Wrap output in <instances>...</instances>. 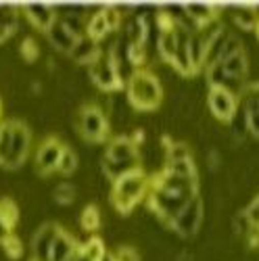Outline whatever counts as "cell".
Wrapping results in <instances>:
<instances>
[{"label": "cell", "mask_w": 259, "mask_h": 261, "mask_svg": "<svg viewBox=\"0 0 259 261\" xmlns=\"http://www.w3.org/2000/svg\"><path fill=\"white\" fill-rule=\"evenodd\" d=\"M111 184H113L111 188L113 209L121 215H130L142 199H146L148 188H150V176L142 167H138Z\"/></svg>", "instance_id": "obj_1"}, {"label": "cell", "mask_w": 259, "mask_h": 261, "mask_svg": "<svg viewBox=\"0 0 259 261\" xmlns=\"http://www.w3.org/2000/svg\"><path fill=\"white\" fill-rule=\"evenodd\" d=\"M125 96L127 102L136 111H155L163 102V86L159 77L148 69H136L125 82Z\"/></svg>", "instance_id": "obj_2"}, {"label": "cell", "mask_w": 259, "mask_h": 261, "mask_svg": "<svg viewBox=\"0 0 259 261\" xmlns=\"http://www.w3.org/2000/svg\"><path fill=\"white\" fill-rule=\"evenodd\" d=\"M88 73H90V80L94 82L96 88L105 90V92L121 90L125 86L121 75H119V69H117L113 57L109 55V50H100V55L88 65Z\"/></svg>", "instance_id": "obj_3"}, {"label": "cell", "mask_w": 259, "mask_h": 261, "mask_svg": "<svg viewBox=\"0 0 259 261\" xmlns=\"http://www.w3.org/2000/svg\"><path fill=\"white\" fill-rule=\"evenodd\" d=\"M80 134L90 142H102L109 138L111 123L98 105H84L80 109Z\"/></svg>", "instance_id": "obj_4"}, {"label": "cell", "mask_w": 259, "mask_h": 261, "mask_svg": "<svg viewBox=\"0 0 259 261\" xmlns=\"http://www.w3.org/2000/svg\"><path fill=\"white\" fill-rule=\"evenodd\" d=\"M203 215H205V207H203V199L201 194L194 197L174 220L169 222V228L174 230L180 238H194L201 230L203 224Z\"/></svg>", "instance_id": "obj_5"}, {"label": "cell", "mask_w": 259, "mask_h": 261, "mask_svg": "<svg viewBox=\"0 0 259 261\" xmlns=\"http://www.w3.org/2000/svg\"><path fill=\"white\" fill-rule=\"evenodd\" d=\"M30 146H32V129L25 121L13 119V134H11V150H9V159L3 169L15 171L25 163L30 155Z\"/></svg>", "instance_id": "obj_6"}, {"label": "cell", "mask_w": 259, "mask_h": 261, "mask_svg": "<svg viewBox=\"0 0 259 261\" xmlns=\"http://www.w3.org/2000/svg\"><path fill=\"white\" fill-rule=\"evenodd\" d=\"M207 105H209V111L215 119L228 123L234 117L236 109H239V96L228 92L226 88H215L213 86L207 92Z\"/></svg>", "instance_id": "obj_7"}, {"label": "cell", "mask_w": 259, "mask_h": 261, "mask_svg": "<svg viewBox=\"0 0 259 261\" xmlns=\"http://www.w3.org/2000/svg\"><path fill=\"white\" fill-rule=\"evenodd\" d=\"M63 148H65V144L59 138H46L36 148L34 163H36V171L40 173V176H48V173L57 171Z\"/></svg>", "instance_id": "obj_8"}, {"label": "cell", "mask_w": 259, "mask_h": 261, "mask_svg": "<svg viewBox=\"0 0 259 261\" xmlns=\"http://www.w3.org/2000/svg\"><path fill=\"white\" fill-rule=\"evenodd\" d=\"M63 232V228L55 222H46L42 224L34 234H32V241H30V247H32V259L36 261H48V251L55 243V238Z\"/></svg>", "instance_id": "obj_9"}, {"label": "cell", "mask_w": 259, "mask_h": 261, "mask_svg": "<svg viewBox=\"0 0 259 261\" xmlns=\"http://www.w3.org/2000/svg\"><path fill=\"white\" fill-rule=\"evenodd\" d=\"M102 159L119 161V163H130V161L140 163V146L132 138H130V136L111 138L109 144H107V148H105Z\"/></svg>", "instance_id": "obj_10"}, {"label": "cell", "mask_w": 259, "mask_h": 261, "mask_svg": "<svg viewBox=\"0 0 259 261\" xmlns=\"http://www.w3.org/2000/svg\"><path fill=\"white\" fill-rule=\"evenodd\" d=\"M230 34H232V32L226 30L224 25H218V28L211 32V36H209V40H207V48H205L203 69L211 67V65L222 63V55H224V48H226V42H228Z\"/></svg>", "instance_id": "obj_11"}, {"label": "cell", "mask_w": 259, "mask_h": 261, "mask_svg": "<svg viewBox=\"0 0 259 261\" xmlns=\"http://www.w3.org/2000/svg\"><path fill=\"white\" fill-rule=\"evenodd\" d=\"M182 11H184V17L194 25L197 32L218 23V15H220L218 9L209 5H184Z\"/></svg>", "instance_id": "obj_12"}, {"label": "cell", "mask_w": 259, "mask_h": 261, "mask_svg": "<svg viewBox=\"0 0 259 261\" xmlns=\"http://www.w3.org/2000/svg\"><path fill=\"white\" fill-rule=\"evenodd\" d=\"M21 13H23L25 19L42 34H46L48 28L57 21V9L48 7V5H30V7L21 9Z\"/></svg>", "instance_id": "obj_13"}, {"label": "cell", "mask_w": 259, "mask_h": 261, "mask_svg": "<svg viewBox=\"0 0 259 261\" xmlns=\"http://www.w3.org/2000/svg\"><path fill=\"white\" fill-rule=\"evenodd\" d=\"M46 36V40L50 42V46L55 48V50H59V53H63V55H69L71 53V48L75 46V40H77V36H73L67 28H65V23L57 17V21L48 28V32L44 34Z\"/></svg>", "instance_id": "obj_14"}, {"label": "cell", "mask_w": 259, "mask_h": 261, "mask_svg": "<svg viewBox=\"0 0 259 261\" xmlns=\"http://www.w3.org/2000/svg\"><path fill=\"white\" fill-rule=\"evenodd\" d=\"M80 249V243H77V238L69 232H61L57 238H55V243L48 251V261H71L73 255L77 253Z\"/></svg>", "instance_id": "obj_15"}, {"label": "cell", "mask_w": 259, "mask_h": 261, "mask_svg": "<svg viewBox=\"0 0 259 261\" xmlns=\"http://www.w3.org/2000/svg\"><path fill=\"white\" fill-rule=\"evenodd\" d=\"M100 42H96V40H92L90 36H80L77 40H75V46L71 48V53H69V57L75 61V63H80V65H88L100 55Z\"/></svg>", "instance_id": "obj_16"}, {"label": "cell", "mask_w": 259, "mask_h": 261, "mask_svg": "<svg viewBox=\"0 0 259 261\" xmlns=\"http://www.w3.org/2000/svg\"><path fill=\"white\" fill-rule=\"evenodd\" d=\"M222 67H224V71H226L228 77H234V80L245 82V80H247V73H249V59H247V53H245V50H239L236 55L228 57L226 61H222Z\"/></svg>", "instance_id": "obj_17"}, {"label": "cell", "mask_w": 259, "mask_h": 261, "mask_svg": "<svg viewBox=\"0 0 259 261\" xmlns=\"http://www.w3.org/2000/svg\"><path fill=\"white\" fill-rule=\"evenodd\" d=\"M21 9L15 7H0V42H7L19 30Z\"/></svg>", "instance_id": "obj_18"}, {"label": "cell", "mask_w": 259, "mask_h": 261, "mask_svg": "<svg viewBox=\"0 0 259 261\" xmlns=\"http://www.w3.org/2000/svg\"><path fill=\"white\" fill-rule=\"evenodd\" d=\"M157 50L161 55V59L165 63H171L176 50H178V34H176V25L171 30H163L157 32Z\"/></svg>", "instance_id": "obj_19"}, {"label": "cell", "mask_w": 259, "mask_h": 261, "mask_svg": "<svg viewBox=\"0 0 259 261\" xmlns=\"http://www.w3.org/2000/svg\"><path fill=\"white\" fill-rule=\"evenodd\" d=\"M138 167H142V165H140V163H136V161H130V163H119V161L100 159V171H102V176H107V178H109L111 182L119 180L121 176H125V173L134 171V169H138Z\"/></svg>", "instance_id": "obj_20"}, {"label": "cell", "mask_w": 259, "mask_h": 261, "mask_svg": "<svg viewBox=\"0 0 259 261\" xmlns=\"http://www.w3.org/2000/svg\"><path fill=\"white\" fill-rule=\"evenodd\" d=\"M163 146H165V163L190 159V146L182 140H169V136H163Z\"/></svg>", "instance_id": "obj_21"}, {"label": "cell", "mask_w": 259, "mask_h": 261, "mask_svg": "<svg viewBox=\"0 0 259 261\" xmlns=\"http://www.w3.org/2000/svg\"><path fill=\"white\" fill-rule=\"evenodd\" d=\"M109 34H111V30H109V25H107V19L102 15V9L96 11L88 21H86V36H90L92 40L102 42L105 36H109Z\"/></svg>", "instance_id": "obj_22"}, {"label": "cell", "mask_w": 259, "mask_h": 261, "mask_svg": "<svg viewBox=\"0 0 259 261\" xmlns=\"http://www.w3.org/2000/svg\"><path fill=\"white\" fill-rule=\"evenodd\" d=\"M80 253L86 255L90 261H102V259L107 257L105 243L100 241L98 236H90L86 243H80Z\"/></svg>", "instance_id": "obj_23"}, {"label": "cell", "mask_w": 259, "mask_h": 261, "mask_svg": "<svg viewBox=\"0 0 259 261\" xmlns=\"http://www.w3.org/2000/svg\"><path fill=\"white\" fill-rule=\"evenodd\" d=\"M53 201L59 205V207H67V205H71L73 201H75V197H77V192H75V186L71 184V182H59L57 186H55V190H53Z\"/></svg>", "instance_id": "obj_24"}, {"label": "cell", "mask_w": 259, "mask_h": 261, "mask_svg": "<svg viewBox=\"0 0 259 261\" xmlns=\"http://www.w3.org/2000/svg\"><path fill=\"white\" fill-rule=\"evenodd\" d=\"M230 13H232L234 23L241 30H255L257 28V17H255V11H253V5L251 7H236Z\"/></svg>", "instance_id": "obj_25"}, {"label": "cell", "mask_w": 259, "mask_h": 261, "mask_svg": "<svg viewBox=\"0 0 259 261\" xmlns=\"http://www.w3.org/2000/svg\"><path fill=\"white\" fill-rule=\"evenodd\" d=\"M77 167H80V159L75 155V150L65 146L63 153H61V159H59V165H57V171L61 176H73L77 171Z\"/></svg>", "instance_id": "obj_26"}, {"label": "cell", "mask_w": 259, "mask_h": 261, "mask_svg": "<svg viewBox=\"0 0 259 261\" xmlns=\"http://www.w3.org/2000/svg\"><path fill=\"white\" fill-rule=\"evenodd\" d=\"M11 134H13V119L0 121V167H5L11 150Z\"/></svg>", "instance_id": "obj_27"}, {"label": "cell", "mask_w": 259, "mask_h": 261, "mask_svg": "<svg viewBox=\"0 0 259 261\" xmlns=\"http://www.w3.org/2000/svg\"><path fill=\"white\" fill-rule=\"evenodd\" d=\"M80 226L86 232H96L100 228V211L96 205H88L84 207L82 215H80Z\"/></svg>", "instance_id": "obj_28"}, {"label": "cell", "mask_w": 259, "mask_h": 261, "mask_svg": "<svg viewBox=\"0 0 259 261\" xmlns=\"http://www.w3.org/2000/svg\"><path fill=\"white\" fill-rule=\"evenodd\" d=\"M0 247H3V251H5V255L9 259H21L23 257V243H21V238L15 232L9 234L5 241L0 243Z\"/></svg>", "instance_id": "obj_29"}, {"label": "cell", "mask_w": 259, "mask_h": 261, "mask_svg": "<svg viewBox=\"0 0 259 261\" xmlns=\"http://www.w3.org/2000/svg\"><path fill=\"white\" fill-rule=\"evenodd\" d=\"M165 167H167L171 173H176V176H182V178L199 176L197 165H194L192 157H190V159H184V161H176V163H165Z\"/></svg>", "instance_id": "obj_30"}, {"label": "cell", "mask_w": 259, "mask_h": 261, "mask_svg": "<svg viewBox=\"0 0 259 261\" xmlns=\"http://www.w3.org/2000/svg\"><path fill=\"white\" fill-rule=\"evenodd\" d=\"M19 55L23 57L28 63H34V61H38V57H40V48H38V44H36V40L34 38H23L19 42Z\"/></svg>", "instance_id": "obj_31"}, {"label": "cell", "mask_w": 259, "mask_h": 261, "mask_svg": "<svg viewBox=\"0 0 259 261\" xmlns=\"http://www.w3.org/2000/svg\"><path fill=\"white\" fill-rule=\"evenodd\" d=\"M107 255H109V261H140L138 251L132 247H117L115 251L107 253Z\"/></svg>", "instance_id": "obj_32"}, {"label": "cell", "mask_w": 259, "mask_h": 261, "mask_svg": "<svg viewBox=\"0 0 259 261\" xmlns=\"http://www.w3.org/2000/svg\"><path fill=\"white\" fill-rule=\"evenodd\" d=\"M102 15H105L107 25H109L111 32H117V30L121 28L123 17H121V11H119L117 7H105V9H102Z\"/></svg>", "instance_id": "obj_33"}, {"label": "cell", "mask_w": 259, "mask_h": 261, "mask_svg": "<svg viewBox=\"0 0 259 261\" xmlns=\"http://www.w3.org/2000/svg\"><path fill=\"white\" fill-rule=\"evenodd\" d=\"M247 115V127H249V134L259 140V111H251V113H245Z\"/></svg>", "instance_id": "obj_34"}, {"label": "cell", "mask_w": 259, "mask_h": 261, "mask_svg": "<svg viewBox=\"0 0 259 261\" xmlns=\"http://www.w3.org/2000/svg\"><path fill=\"white\" fill-rule=\"evenodd\" d=\"M13 230H15V224L0 213V243H3L9 234H13Z\"/></svg>", "instance_id": "obj_35"}, {"label": "cell", "mask_w": 259, "mask_h": 261, "mask_svg": "<svg viewBox=\"0 0 259 261\" xmlns=\"http://www.w3.org/2000/svg\"><path fill=\"white\" fill-rule=\"evenodd\" d=\"M220 163H222L220 153L215 148H211L209 153H207V167H209V171H218L220 169Z\"/></svg>", "instance_id": "obj_36"}, {"label": "cell", "mask_w": 259, "mask_h": 261, "mask_svg": "<svg viewBox=\"0 0 259 261\" xmlns=\"http://www.w3.org/2000/svg\"><path fill=\"white\" fill-rule=\"evenodd\" d=\"M255 34H257V38H259V21H257V28H255Z\"/></svg>", "instance_id": "obj_37"}, {"label": "cell", "mask_w": 259, "mask_h": 261, "mask_svg": "<svg viewBox=\"0 0 259 261\" xmlns=\"http://www.w3.org/2000/svg\"><path fill=\"white\" fill-rule=\"evenodd\" d=\"M0 115H3V100H0Z\"/></svg>", "instance_id": "obj_38"}]
</instances>
